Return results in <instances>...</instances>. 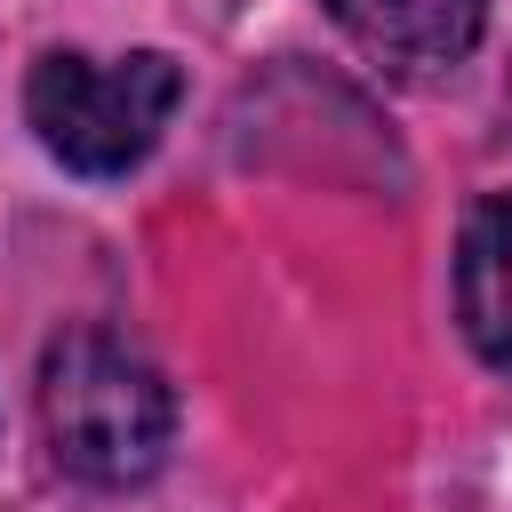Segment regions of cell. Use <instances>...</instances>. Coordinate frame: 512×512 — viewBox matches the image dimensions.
<instances>
[{
    "label": "cell",
    "mask_w": 512,
    "mask_h": 512,
    "mask_svg": "<svg viewBox=\"0 0 512 512\" xmlns=\"http://www.w3.org/2000/svg\"><path fill=\"white\" fill-rule=\"evenodd\" d=\"M456 320L480 360L512 368V192H488L456 232Z\"/></svg>",
    "instance_id": "4"
},
{
    "label": "cell",
    "mask_w": 512,
    "mask_h": 512,
    "mask_svg": "<svg viewBox=\"0 0 512 512\" xmlns=\"http://www.w3.org/2000/svg\"><path fill=\"white\" fill-rule=\"evenodd\" d=\"M176 96H184V72L160 48H136V56H72V48H56L24 80V112H32L40 144L80 176H128L160 144Z\"/></svg>",
    "instance_id": "2"
},
{
    "label": "cell",
    "mask_w": 512,
    "mask_h": 512,
    "mask_svg": "<svg viewBox=\"0 0 512 512\" xmlns=\"http://www.w3.org/2000/svg\"><path fill=\"white\" fill-rule=\"evenodd\" d=\"M376 64L392 72H448L472 56L488 0H320Z\"/></svg>",
    "instance_id": "3"
},
{
    "label": "cell",
    "mask_w": 512,
    "mask_h": 512,
    "mask_svg": "<svg viewBox=\"0 0 512 512\" xmlns=\"http://www.w3.org/2000/svg\"><path fill=\"white\" fill-rule=\"evenodd\" d=\"M40 424L72 480L136 488L168 464L176 400H168V376L136 344L104 328H64L40 360Z\"/></svg>",
    "instance_id": "1"
}]
</instances>
